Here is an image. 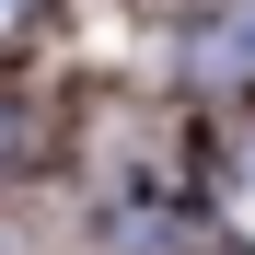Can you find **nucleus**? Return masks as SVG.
<instances>
[{"label": "nucleus", "mask_w": 255, "mask_h": 255, "mask_svg": "<svg viewBox=\"0 0 255 255\" xmlns=\"http://www.w3.org/2000/svg\"><path fill=\"white\" fill-rule=\"evenodd\" d=\"M244 70H255V12H232L221 35H197V81H209V93H232Z\"/></svg>", "instance_id": "f03ea898"}, {"label": "nucleus", "mask_w": 255, "mask_h": 255, "mask_svg": "<svg viewBox=\"0 0 255 255\" xmlns=\"http://www.w3.org/2000/svg\"><path fill=\"white\" fill-rule=\"evenodd\" d=\"M209 209L255 244V105H232L221 128H209Z\"/></svg>", "instance_id": "f257e3e1"}, {"label": "nucleus", "mask_w": 255, "mask_h": 255, "mask_svg": "<svg viewBox=\"0 0 255 255\" xmlns=\"http://www.w3.org/2000/svg\"><path fill=\"white\" fill-rule=\"evenodd\" d=\"M0 139H12V116H0Z\"/></svg>", "instance_id": "20e7f679"}, {"label": "nucleus", "mask_w": 255, "mask_h": 255, "mask_svg": "<svg viewBox=\"0 0 255 255\" xmlns=\"http://www.w3.org/2000/svg\"><path fill=\"white\" fill-rule=\"evenodd\" d=\"M35 23H47V0H0V47H23Z\"/></svg>", "instance_id": "7ed1b4c3"}]
</instances>
